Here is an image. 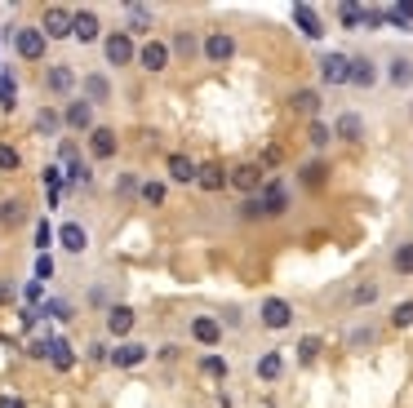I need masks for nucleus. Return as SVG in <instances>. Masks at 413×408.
<instances>
[{"label": "nucleus", "mask_w": 413, "mask_h": 408, "mask_svg": "<svg viewBox=\"0 0 413 408\" xmlns=\"http://www.w3.org/2000/svg\"><path fill=\"white\" fill-rule=\"evenodd\" d=\"M71 27H76V14H71V9H62V5L45 9V23H40L45 40H62V36H71Z\"/></svg>", "instance_id": "1"}, {"label": "nucleus", "mask_w": 413, "mask_h": 408, "mask_svg": "<svg viewBox=\"0 0 413 408\" xmlns=\"http://www.w3.org/2000/svg\"><path fill=\"white\" fill-rule=\"evenodd\" d=\"M134 58H138L134 36H129V32H111L107 36V62H111V67H129Z\"/></svg>", "instance_id": "2"}, {"label": "nucleus", "mask_w": 413, "mask_h": 408, "mask_svg": "<svg viewBox=\"0 0 413 408\" xmlns=\"http://www.w3.org/2000/svg\"><path fill=\"white\" fill-rule=\"evenodd\" d=\"M14 45H18V58H27V62L45 58V32H40V27H18Z\"/></svg>", "instance_id": "3"}, {"label": "nucleus", "mask_w": 413, "mask_h": 408, "mask_svg": "<svg viewBox=\"0 0 413 408\" xmlns=\"http://www.w3.org/2000/svg\"><path fill=\"white\" fill-rule=\"evenodd\" d=\"M204 58L209 62H231L236 58V36L231 32H209L204 36Z\"/></svg>", "instance_id": "4"}, {"label": "nucleus", "mask_w": 413, "mask_h": 408, "mask_svg": "<svg viewBox=\"0 0 413 408\" xmlns=\"http://www.w3.org/2000/svg\"><path fill=\"white\" fill-rule=\"evenodd\" d=\"M320 80L324 84H351V58H346V53H324L320 58Z\"/></svg>", "instance_id": "5"}, {"label": "nucleus", "mask_w": 413, "mask_h": 408, "mask_svg": "<svg viewBox=\"0 0 413 408\" xmlns=\"http://www.w3.org/2000/svg\"><path fill=\"white\" fill-rule=\"evenodd\" d=\"M262 324L267 328H289L294 324V307H289L285 298H267L262 302Z\"/></svg>", "instance_id": "6"}, {"label": "nucleus", "mask_w": 413, "mask_h": 408, "mask_svg": "<svg viewBox=\"0 0 413 408\" xmlns=\"http://www.w3.org/2000/svg\"><path fill=\"white\" fill-rule=\"evenodd\" d=\"M258 200H262V213H267V217L289 213V191H285L280 182H267V187H262V195H258Z\"/></svg>", "instance_id": "7"}, {"label": "nucleus", "mask_w": 413, "mask_h": 408, "mask_svg": "<svg viewBox=\"0 0 413 408\" xmlns=\"http://www.w3.org/2000/svg\"><path fill=\"white\" fill-rule=\"evenodd\" d=\"M138 62H143V71H165L169 67V45L165 40H147L143 49H138Z\"/></svg>", "instance_id": "8"}, {"label": "nucleus", "mask_w": 413, "mask_h": 408, "mask_svg": "<svg viewBox=\"0 0 413 408\" xmlns=\"http://www.w3.org/2000/svg\"><path fill=\"white\" fill-rule=\"evenodd\" d=\"M333 138H342V142H351V147H355V142L364 138V120L355 116V111H342V116L333 120Z\"/></svg>", "instance_id": "9"}, {"label": "nucleus", "mask_w": 413, "mask_h": 408, "mask_svg": "<svg viewBox=\"0 0 413 408\" xmlns=\"http://www.w3.org/2000/svg\"><path fill=\"white\" fill-rule=\"evenodd\" d=\"M262 178H267V173H262V165H240L236 173H231V187L249 195V191H262V187H267Z\"/></svg>", "instance_id": "10"}, {"label": "nucleus", "mask_w": 413, "mask_h": 408, "mask_svg": "<svg viewBox=\"0 0 413 408\" xmlns=\"http://www.w3.org/2000/svg\"><path fill=\"white\" fill-rule=\"evenodd\" d=\"M289 111H294V116L316 120V111H320V93H316V89H294V93H289Z\"/></svg>", "instance_id": "11"}, {"label": "nucleus", "mask_w": 413, "mask_h": 408, "mask_svg": "<svg viewBox=\"0 0 413 408\" xmlns=\"http://www.w3.org/2000/svg\"><path fill=\"white\" fill-rule=\"evenodd\" d=\"M191 337L200 341V346H218V337H222V324L213 315H196L191 320Z\"/></svg>", "instance_id": "12"}, {"label": "nucleus", "mask_w": 413, "mask_h": 408, "mask_svg": "<svg viewBox=\"0 0 413 408\" xmlns=\"http://www.w3.org/2000/svg\"><path fill=\"white\" fill-rule=\"evenodd\" d=\"M196 182H200L204 191H222V187L231 182V173H227L222 165H213V160H209V165H200V169H196Z\"/></svg>", "instance_id": "13"}, {"label": "nucleus", "mask_w": 413, "mask_h": 408, "mask_svg": "<svg viewBox=\"0 0 413 408\" xmlns=\"http://www.w3.org/2000/svg\"><path fill=\"white\" fill-rule=\"evenodd\" d=\"M294 23L303 27V36H307V40H320V36H324V27H320V14H316L311 5H294Z\"/></svg>", "instance_id": "14"}, {"label": "nucleus", "mask_w": 413, "mask_h": 408, "mask_svg": "<svg viewBox=\"0 0 413 408\" xmlns=\"http://www.w3.org/2000/svg\"><path fill=\"white\" fill-rule=\"evenodd\" d=\"M298 182H303L307 191H320V187L329 182V165H324V160H311V165H303V169H298Z\"/></svg>", "instance_id": "15"}, {"label": "nucleus", "mask_w": 413, "mask_h": 408, "mask_svg": "<svg viewBox=\"0 0 413 408\" xmlns=\"http://www.w3.org/2000/svg\"><path fill=\"white\" fill-rule=\"evenodd\" d=\"M58 244H62L67 253H84L89 235H84V226H80V222H62V226H58Z\"/></svg>", "instance_id": "16"}, {"label": "nucleus", "mask_w": 413, "mask_h": 408, "mask_svg": "<svg viewBox=\"0 0 413 408\" xmlns=\"http://www.w3.org/2000/svg\"><path fill=\"white\" fill-rule=\"evenodd\" d=\"M98 32H102V27H98V14L80 9V14H76V27H71V36H76L80 45H93V40H98Z\"/></svg>", "instance_id": "17"}, {"label": "nucleus", "mask_w": 413, "mask_h": 408, "mask_svg": "<svg viewBox=\"0 0 413 408\" xmlns=\"http://www.w3.org/2000/svg\"><path fill=\"white\" fill-rule=\"evenodd\" d=\"M373 80H378V62L364 58V53H360V58H351V84H355V89H369Z\"/></svg>", "instance_id": "18"}, {"label": "nucleus", "mask_w": 413, "mask_h": 408, "mask_svg": "<svg viewBox=\"0 0 413 408\" xmlns=\"http://www.w3.org/2000/svg\"><path fill=\"white\" fill-rule=\"evenodd\" d=\"M147 359V346H138V341H120L116 350H111V364H120V368H134V364H143Z\"/></svg>", "instance_id": "19"}, {"label": "nucleus", "mask_w": 413, "mask_h": 408, "mask_svg": "<svg viewBox=\"0 0 413 408\" xmlns=\"http://www.w3.org/2000/svg\"><path fill=\"white\" fill-rule=\"evenodd\" d=\"M89 151H93V160H111L116 156V134H111V129H93L89 134Z\"/></svg>", "instance_id": "20"}, {"label": "nucleus", "mask_w": 413, "mask_h": 408, "mask_svg": "<svg viewBox=\"0 0 413 408\" xmlns=\"http://www.w3.org/2000/svg\"><path fill=\"white\" fill-rule=\"evenodd\" d=\"M71 84H76V71L71 67H49L45 71V89L49 93H71Z\"/></svg>", "instance_id": "21"}, {"label": "nucleus", "mask_w": 413, "mask_h": 408, "mask_svg": "<svg viewBox=\"0 0 413 408\" xmlns=\"http://www.w3.org/2000/svg\"><path fill=\"white\" fill-rule=\"evenodd\" d=\"M67 125L71 129H89V134H93V102H71V107H67Z\"/></svg>", "instance_id": "22"}, {"label": "nucleus", "mask_w": 413, "mask_h": 408, "mask_svg": "<svg viewBox=\"0 0 413 408\" xmlns=\"http://www.w3.org/2000/svg\"><path fill=\"white\" fill-rule=\"evenodd\" d=\"M107 328H111L116 337H125L129 328H134V311H129V307H111V311H107Z\"/></svg>", "instance_id": "23"}, {"label": "nucleus", "mask_w": 413, "mask_h": 408, "mask_svg": "<svg viewBox=\"0 0 413 408\" xmlns=\"http://www.w3.org/2000/svg\"><path fill=\"white\" fill-rule=\"evenodd\" d=\"M107 98H111L107 75H84V102H107Z\"/></svg>", "instance_id": "24"}, {"label": "nucleus", "mask_w": 413, "mask_h": 408, "mask_svg": "<svg viewBox=\"0 0 413 408\" xmlns=\"http://www.w3.org/2000/svg\"><path fill=\"white\" fill-rule=\"evenodd\" d=\"M196 169L200 165H191L187 156H169V178L174 182H196Z\"/></svg>", "instance_id": "25"}, {"label": "nucleus", "mask_w": 413, "mask_h": 408, "mask_svg": "<svg viewBox=\"0 0 413 408\" xmlns=\"http://www.w3.org/2000/svg\"><path fill=\"white\" fill-rule=\"evenodd\" d=\"M391 84H396V89H409V84H413V62L409 58H391Z\"/></svg>", "instance_id": "26"}, {"label": "nucleus", "mask_w": 413, "mask_h": 408, "mask_svg": "<svg viewBox=\"0 0 413 408\" xmlns=\"http://www.w3.org/2000/svg\"><path fill=\"white\" fill-rule=\"evenodd\" d=\"M391 271H396V275H413V240L400 244V249L391 253Z\"/></svg>", "instance_id": "27"}, {"label": "nucleus", "mask_w": 413, "mask_h": 408, "mask_svg": "<svg viewBox=\"0 0 413 408\" xmlns=\"http://www.w3.org/2000/svg\"><path fill=\"white\" fill-rule=\"evenodd\" d=\"M307 142H311L316 151H324L333 142V129L329 125H320V120H311V125H307Z\"/></svg>", "instance_id": "28"}, {"label": "nucleus", "mask_w": 413, "mask_h": 408, "mask_svg": "<svg viewBox=\"0 0 413 408\" xmlns=\"http://www.w3.org/2000/svg\"><path fill=\"white\" fill-rule=\"evenodd\" d=\"M369 302H378V280H364L351 289V307H369Z\"/></svg>", "instance_id": "29"}, {"label": "nucleus", "mask_w": 413, "mask_h": 408, "mask_svg": "<svg viewBox=\"0 0 413 408\" xmlns=\"http://www.w3.org/2000/svg\"><path fill=\"white\" fill-rule=\"evenodd\" d=\"M49 359H54V368H62V373H67V368L76 364V355H71V346H67V341H49Z\"/></svg>", "instance_id": "30"}, {"label": "nucleus", "mask_w": 413, "mask_h": 408, "mask_svg": "<svg viewBox=\"0 0 413 408\" xmlns=\"http://www.w3.org/2000/svg\"><path fill=\"white\" fill-rule=\"evenodd\" d=\"M280 368H285V359H280L276 350L258 359V377H262V382H276V377H280Z\"/></svg>", "instance_id": "31"}, {"label": "nucleus", "mask_w": 413, "mask_h": 408, "mask_svg": "<svg viewBox=\"0 0 413 408\" xmlns=\"http://www.w3.org/2000/svg\"><path fill=\"white\" fill-rule=\"evenodd\" d=\"M294 350H298V359H303V364H316V359H320V337H303Z\"/></svg>", "instance_id": "32"}, {"label": "nucleus", "mask_w": 413, "mask_h": 408, "mask_svg": "<svg viewBox=\"0 0 413 408\" xmlns=\"http://www.w3.org/2000/svg\"><path fill=\"white\" fill-rule=\"evenodd\" d=\"M338 18H342V27H364V9L360 5H338Z\"/></svg>", "instance_id": "33"}, {"label": "nucleus", "mask_w": 413, "mask_h": 408, "mask_svg": "<svg viewBox=\"0 0 413 408\" xmlns=\"http://www.w3.org/2000/svg\"><path fill=\"white\" fill-rule=\"evenodd\" d=\"M200 373H204V377H227V359L204 355V359H200Z\"/></svg>", "instance_id": "34"}, {"label": "nucleus", "mask_w": 413, "mask_h": 408, "mask_svg": "<svg viewBox=\"0 0 413 408\" xmlns=\"http://www.w3.org/2000/svg\"><path fill=\"white\" fill-rule=\"evenodd\" d=\"M174 53H178V58H191V53H196V36L191 32H178L174 36Z\"/></svg>", "instance_id": "35"}, {"label": "nucleus", "mask_w": 413, "mask_h": 408, "mask_svg": "<svg viewBox=\"0 0 413 408\" xmlns=\"http://www.w3.org/2000/svg\"><path fill=\"white\" fill-rule=\"evenodd\" d=\"M18 165H23V156H18V151L9 147V142H0V169H5V173H14Z\"/></svg>", "instance_id": "36"}, {"label": "nucleus", "mask_w": 413, "mask_h": 408, "mask_svg": "<svg viewBox=\"0 0 413 408\" xmlns=\"http://www.w3.org/2000/svg\"><path fill=\"white\" fill-rule=\"evenodd\" d=\"M240 217H245V222H262V217H267V213H262V200H258V195H249V200L240 204Z\"/></svg>", "instance_id": "37"}, {"label": "nucleus", "mask_w": 413, "mask_h": 408, "mask_svg": "<svg viewBox=\"0 0 413 408\" xmlns=\"http://www.w3.org/2000/svg\"><path fill=\"white\" fill-rule=\"evenodd\" d=\"M391 324H396V328H409L413 324V302H400L396 315H391Z\"/></svg>", "instance_id": "38"}, {"label": "nucleus", "mask_w": 413, "mask_h": 408, "mask_svg": "<svg viewBox=\"0 0 413 408\" xmlns=\"http://www.w3.org/2000/svg\"><path fill=\"white\" fill-rule=\"evenodd\" d=\"M143 200L147 204H165V182H147L143 187Z\"/></svg>", "instance_id": "39"}, {"label": "nucleus", "mask_w": 413, "mask_h": 408, "mask_svg": "<svg viewBox=\"0 0 413 408\" xmlns=\"http://www.w3.org/2000/svg\"><path fill=\"white\" fill-rule=\"evenodd\" d=\"M36 129H40V134H54V129H58V116H54V111H40V116H36Z\"/></svg>", "instance_id": "40"}, {"label": "nucleus", "mask_w": 413, "mask_h": 408, "mask_svg": "<svg viewBox=\"0 0 413 408\" xmlns=\"http://www.w3.org/2000/svg\"><path fill=\"white\" fill-rule=\"evenodd\" d=\"M18 217H23V204H18V200L0 204V222H18Z\"/></svg>", "instance_id": "41"}, {"label": "nucleus", "mask_w": 413, "mask_h": 408, "mask_svg": "<svg viewBox=\"0 0 413 408\" xmlns=\"http://www.w3.org/2000/svg\"><path fill=\"white\" fill-rule=\"evenodd\" d=\"M40 315H54V320H71V307H67V302H49V307H45Z\"/></svg>", "instance_id": "42"}, {"label": "nucleus", "mask_w": 413, "mask_h": 408, "mask_svg": "<svg viewBox=\"0 0 413 408\" xmlns=\"http://www.w3.org/2000/svg\"><path fill=\"white\" fill-rule=\"evenodd\" d=\"M129 18H134V27H138V32H147V23H152V14H147L143 5H134V9H129Z\"/></svg>", "instance_id": "43"}, {"label": "nucleus", "mask_w": 413, "mask_h": 408, "mask_svg": "<svg viewBox=\"0 0 413 408\" xmlns=\"http://www.w3.org/2000/svg\"><path fill=\"white\" fill-rule=\"evenodd\" d=\"M36 275H40V280H49V275H54V258H49V253L36 258Z\"/></svg>", "instance_id": "44"}, {"label": "nucleus", "mask_w": 413, "mask_h": 408, "mask_svg": "<svg viewBox=\"0 0 413 408\" xmlns=\"http://www.w3.org/2000/svg\"><path fill=\"white\" fill-rule=\"evenodd\" d=\"M116 191H120V195H134V191H138V178H134V173H125V178L116 182Z\"/></svg>", "instance_id": "45"}, {"label": "nucleus", "mask_w": 413, "mask_h": 408, "mask_svg": "<svg viewBox=\"0 0 413 408\" xmlns=\"http://www.w3.org/2000/svg\"><path fill=\"white\" fill-rule=\"evenodd\" d=\"M280 160H285V151H280V147H267V151H262V169H267V165H280Z\"/></svg>", "instance_id": "46"}, {"label": "nucleus", "mask_w": 413, "mask_h": 408, "mask_svg": "<svg viewBox=\"0 0 413 408\" xmlns=\"http://www.w3.org/2000/svg\"><path fill=\"white\" fill-rule=\"evenodd\" d=\"M0 102H5V107H14V80H0Z\"/></svg>", "instance_id": "47"}, {"label": "nucleus", "mask_w": 413, "mask_h": 408, "mask_svg": "<svg viewBox=\"0 0 413 408\" xmlns=\"http://www.w3.org/2000/svg\"><path fill=\"white\" fill-rule=\"evenodd\" d=\"M49 240H54V235H49V222H40V226H36V244H40V249H49Z\"/></svg>", "instance_id": "48"}, {"label": "nucleus", "mask_w": 413, "mask_h": 408, "mask_svg": "<svg viewBox=\"0 0 413 408\" xmlns=\"http://www.w3.org/2000/svg\"><path fill=\"white\" fill-rule=\"evenodd\" d=\"M0 302H14V284L9 280H0Z\"/></svg>", "instance_id": "49"}, {"label": "nucleus", "mask_w": 413, "mask_h": 408, "mask_svg": "<svg viewBox=\"0 0 413 408\" xmlns=\"http://www.w3.org/2000/svg\"><path fill=\"white\" fill-rule=\"evenodd\" d=\"M0 408H23V400H14V395H5V400H0Z\"/></svg>", "instance_id": "50"}]
</instances>
